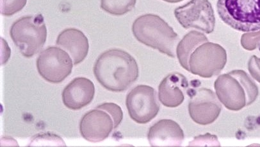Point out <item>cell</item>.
<instances>
[{
	"instance_id": "2e32d148",
	"label": "cell",
	"mask_w": 260,
	"mask_h": 147,
	"mask_svg": "<svg viewBox=\"0 0 260 147\" xmlns=\"http://www.w3.org/2000/svg\"><path fill=\"white\" fill-rule=\"evenodd\" d=\"M208 42L204 34L198 31H190L178 43L176 47V55L184 69L190 72L189 60L196 48L202 44Z\"/></svg>"
},
{
	"instance_id": "603a6c76",
	"label": "cell",
	"mask_w": 260,
	"mask_h": 147,
	"mask_svg": "<svg viewBox=\"0 0 260 147\" xmlns=\"http://www.w3.org/2000/svg\"><path fill=\"white\" fill-rule=\"evenodd\" d=\"M163 1L168 2V3L176 4L178 3V2H182L183 0H163Z\"/></svg>"
},
{
	"instance_id": "7a4b0ae2",
	"label": "cell",
	"mask_w": 260,
	"mask_h": 147,
	"mask_svg": "<svg viewBox=\"0 0 260 147\" xmlns=\"http://www.w3.org/2000/svg\"><path fill=\"white\" fill-rule=\"evenodd\" d=\"M220 102L231 111H240L256 101L257 85L244 71L237 70L220 75L214 83Z\"/></svg>"
},
{
	"instance_id": "8992f818",
	"label": "cell",
	"mask_w": 260,
	"mask_h": 147,
	"mask_svg": "<svg viewBox=\"0 0 260 147\" xmlns=\"http://www.w3.org/2000/svg\"><path fill=\"white\" fill-rule=\"evenodd\" d=\"M227 63V53L219 44L209 41L198 46L189 60L190 72L203 78L219 75Z\"/></svg>"
},
{
	"instance_id": "277c9868",
	"label": "cell",
	"mask_w": 260,
	"mask_h": 147,
	"mask_svg": "<svg viewBox=\"0 0 260 147\" xmlns=\"http://www.w3.org/2000/svg\"><path fill=\"white\" fill-rule=\"evenodd\" d=\"M220 19L243 33L260 31V0H218Z\"/></svg>"
},
{
	"instance_id": "9a60e30c",
	"label": "cell",
	"mask_w": 260,
	"mask_h": 147,
	"mask_svg": "<svg viewBox=\"0 0 260 147\" xmlns=\"http://www.w3.org/2000/svg\"><path fill=\"white\" fill-rule=\"evenodd\" d=\"M56 43L70 53L74 65L82 63L89 53V41L83 32L77 28H67L61 32Z\"/></svg>"
},
{
	"instance_id": "30bf717a",
	"label": "cell",
	"mask_w": 260,
	"mask_h": 147,
	"mask_svg": "<svg viewBox=\"0 0 260 147\" xmlns=\"http://www.w3.org/2000/svg\"><path fill=\"white\" fill-rule=\"evenodd\" d=\"M221 110L222 105L217 95L207 88L196 90L188 104L191 119L201 126L213 124L219 116Z\"/></svg>"
},
{
	"instance_id": "4fadbf2b",
	"label": "cell",
	"mask_w": 260,
	"mask_h": 147,
	"mask_svg": "<svg viewBox=\"0 0 260 147\" xmlns=\"http://www.w3.org/2000/svg\"><path fill=\"white\" fill-rule=\"evenodd\" d=\"M184 138V132L180 125L169 119L156 122L150 127L148 133L151 146H180Z\"/></svg>"
},
{
	"instance_id": "8fae6325",
	"label": "cell",
	"mask_w": 260,
	"mask_h": 147,
	"mask_svg": "<svg viewBox=\"0 0 260 147\" xmlns=\"http://www.w3.org/2000/svg\"><path fill=\"white\" fill-rule=\"evenodd\" d=\"M114 129V120L104 110L95 108L83 115L80 123L81 136L91 143H100L109 138Z\"/></svg>"
},
{
	"instance_id": "7c38bea8",
	"label": "cell",
	"mask_w": 260,
	"mask_h": 147,
	"mask_svg": "<svg viewBox=\"0 0 260 147\" xmlns=\"http://www.w3.org/2000/svg\"><path fill=\"white\" fill-rule=\"evenodd\" d=\"M94 95V83L87 78L77 77L63 89L62 99L67 108L78 111L89 105Z\"/></svg>"
},
{
	"instance_id": "5b68a950",
	"label": "cell",
	"mask_w": 260,
	"mask_h": 147,
	"mask_svg": "<svg viewBox=\"0 0 260 147\" xmlns=\"http://www.w3.org/2000/svg\"><path fill=\"white\" fill-rule=\"evenodd\" d=\"M12 41L24 57L31 58L40 52L47 38V28L43 15L22 17L10 30Z\"/></svg>"
},
{
	"instance_id": "e0dca14e",
	"label": "cell",
	"mask_w": 260,
	"mask_h": 147,
	"mask_svg": "<svg viewBox=\"0 0 260 147\" xmlns=\"http://www.w3.org/2000/svg\"><path fill=\"white\" fill-rule=\"evenodd\" d=\"M137 0H101V8L112 15H124L134 8Z\"/></svg>"
},
{
	"instance_id": "ac0fdd59",
	"label": "cell",
	"mask_w": 260,
	"mask_h": 147,
	"mask_svg": "<svg viewBox=\"0 0 260 147\" xmlns=\"http://www.w3.org/2000/svg\"><path fill=\"white\" fill-rule=\"evenodd\" d=\"M27 0H1V14L12 16L21 11L26 6Z\"/></svg>"
},
{
	"instance_id": "7402d4cb",
	"label": "cell",
	"mask_w": 260,
	"mask_h": 147,
	"mask_svg": "<svg viewBox=\"0 0 260 147\" xmlns=\"http://www.w3.org/2000/svg\"><path fill=\"white\" fill-rule=\"evenodd\" d=\"M248 70L251 77L260 83V58L252 55L248 62Z\"/></svg>"
},
{
	"instance_id": "5bb4252c",
	"label": "cell",
	"mask_w": 260,
	"mask_h": 147,
	"mask_svg": "<svg viewBox=\"0 0 260 147\" xmlns=\"http://www.w3.org/2000/svg\"><path fill=\"white\" fill-rule=\"evenodd\" d=\"M188 86L187 78L180 73H171L164 78L158 87V99L164 106L175 108L185 100Z\"/></svg>"
},
{
	"instance_id": "ffe728a7",
	"label": "cell",
	"mask_w": 260,
	"mask_h": 147,
	"mask_svg": "<svg viewBox=\"0 0 260 147\" xmlns=\"http://www.w3.org/2000/svg\"><path fill=\"white\" fill-rule=\"evenodd\" d=\"M189 146H220V143L218 138L213 134L207 133L204 135L196 136L190 141Z\"/></svg>"
},
{
	"instance_id": "44dd1931",
	"label": "cell",
	"mask_w": 260,
	"mask_h": 147,
	"mask_svg": "<svg viewBox=\"0 0 260 147\" xmlns=\"http://www.w3.org/2000/svg\"><path fill=\"white\" fill-rule=\"evenodd\" d=\"M260 43V31L243 34L241 45L245 50L252 51L257 48Z\"/></svg>"
},
{
	"instance_id": "6da1fadb",
	"label": "cell",
	"mask_w": 260,
	"mask_h": 147,
	"mask_svg": "<svg viewBox=\"0 0 260 147\" xmlns=\"http://www.w3.org/2000/svg\"><path fill=\"white\" fill-rule=\"evenodd\" d=\"M93 72L95 78L105 89L122 92L138 79L139 66L129 53L121 49H110L95 61Z\"/></svg>"
},
{
	"instance_id": "cb8c5ba5",
	"label": "cell",
	"mask_w": 260,
	"mask_h": 147,
	"mask_svg": "<svg viewBox=\"0 0 260 147\" xmlns=\"http://www.w3.org/2000/svg\"><path fill=\"white\" fill-rule=\"evenodd\" d=\"M257 48L259 49V51H260V43H259L258 46H257Z\"/></svg>"
},
{
	"instance_id": "3957f363",
	"label": "cell",
	"mask_w": 260,
	"mask_h": 147,
	"mask_svg": "<svg viewBox=\"0 0 260 147\" xmlns=\"http://www.w3.org/2000/svg\"><path fill=\"white\" fill-rule=\"evenodd\" d=\"M132 32L140 43L169 57H176V47L180 38L173 28L160 16L148 14L139 17L134 22Z\"/></svg>"
},
{
	"instance_id": "9c48e42d",
	"label": "cell",
	"mask_w": 260,
	"mask_h": 147,
	"mask_svg": "<svg viewBox=\"0 0 260 147\" xmlns=\"http://www.w3.org/2000/svg\"><path fill=\"white\" fill-rule=\"evenodd\" d=\"M74 64L66 51L50 46L42 51L37 60L39 75L51 84H60L72 72Z\"/></svg>"
},
{
	"instance_id": "52a82bcc",
	"label": "cell",
	"mask_w": 260,
	"mask_h": 147,
	"mask_svg": "<svg viewBox=\"0 0 260 147\" xmlns=\"http://www.w3.org/2000/svg\"><path fill=\"white\" fill-rule=\"evenodd\" d=\"M155 90L147 85L135 87L127 95L126 106L130 117L139 124H146L154 119L160 105Z\"/></svg>"
},
{
	"instance_id": "ba28073f",
	"label": "cell",
	"mask_w": 260,
	"mask_h": 147,
	"mask_svg": "<svg viewBox=\"0 0 260 147\" xmlns=\"http://www.w3.org/2000/svg\"><path fill=\"white\" fill-rule=\"evenodd\" d=\"M175 16L184 28L198 29L208 34L214 31V11L208 0H190L184 6L177 7Z\"/></svg>"
},
{
	"instance_id": "d6986e66",
	"label": "cell",
	"mask_w": 260,
	"mask_h": 147,
	"mask_svg": "<svg viewBox=\"0 0 260 147\" xmlns=\"http://www.w3.org/2000/svg\"><path fill=\"white\" fill-rule=\"evenodd\" d=\"M98 109L104 110L112 116L114 123V129H116L120 126L123 119V112L121 107L114 103H104L98 105Z\"/></svg>"
}]
</instances>
